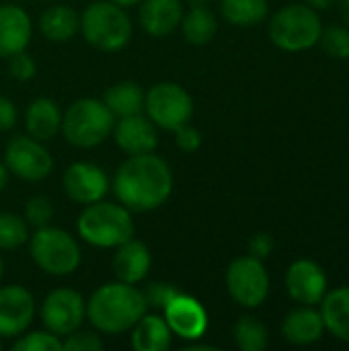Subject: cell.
<instances>
[{"instance_id":"obj_24","label":"cell","mask_w":349,"mask_h":351,"mask_svg":"<svg viewBox=\"0 0 349 351\" xmlns=\"http://www.w3.org/2000/svg\"><path fill=\"white\" fill-rule=\"evenodd\" d=\"M39 29L45 39H49L53 43H64V41L72 39L76 35V31L80 29V16L76 14L74 8H70L66 4H56V6H49L41 14Z\"/></svg>"},{"instance_id":"obj_3","label":"cell","mask_w":349,"mask_h":351,"mask_svg":"<svg viewBox=\"0 0 349 351\" xmlns=\"http://www.w3.org/2000/svg\"><path fill=\"white\" fill-rule=\"evenodd\" d=\"M76 228L84 243L101 249H115L130 241L136 232L132 212L125 206L101 199L84 208L78 216Z\"/></svg>"},{"instance_id":"obj_23","label":"cell","mask_w":349,"mask_h":351,"mask_svg":"<svg viewBox=\"0 0 349 351\" xmlns=\"http://www.w3.org/2000/svg\"><path fill=\"white\" fill-rule=\"evenodd\" d=\"M173 333L165 317L144 315L132 327V348L136 351H165L171 348Z\"/></svg>"},{"instance_id":"obj_6","label":"cell","mask_w":349,"mask_h":351,"mask_svg":"<svg viewBox=\"0 0 349 351\" xmlns=\"http://www.w3.org/2000/svg\"><path fill=\"white\" fill-rule=\"evenodd\" d=\"M323 23L309 4H288L269 21V39L284 51H306L321 39Z\"/></svg>"},{"instance_id":"obj_32","label":"cell","mask_w":349,"mask_h":351,"mask_svg":"<svg viewBox=\"0 0 349 351\" xmlns=\"http://www.w3.org/2000/svg\"><path fill=\"white\" fill-rule=\"evenodd\" d=\"M53 218V206L47 197L43 195H35L27 202L25 206V220L35 226V228H41V226H47L49 220Z\"/></svg>"},{"instance_id":"obj_27","label":"cell","mask_w":349,"mask_h":351,"mask_svg":"<svg viewBox=\"0 0 349 351\" xmlns=\"http://www.w3.org/2000/svg\"><path fill=\"white\" fill-rule=\"evenodd\" d=\"M267 0H222L220 12L234 27H253L267 16Z\"/></svg>"},{"instance_id":"obj_39","label":"cell","mask_w":349,"mask_h":351,"mask_svg":"<svg viewBox=\"0 0 349 351\" xmlns=\"http://www.w3.org/2000/svg\"><path fill=\"white\" fill-rule=\"evenodd\" d=\"M306 4H309V6H313L315 10H327V8L335 6V4H337V0H306Z\"/></svg>"},{"instance_id":"obj_31","label":"cell","mask_w":349,"mask_h":351,"mask_svg":"<svg viewBox=\"0 0 349 351\" xmlns=\"http://www.w3.org/2000/svg\"><path fill=\"white\" fill-rule=\"evenodd\" d=\"M14 351H62L64 343L51 331H33L23 335L14 346Z\"/></svg>"},{"instance_id":"obj_40","label":"cell","mask_w":349,"mask_h":351,"mask_svg":"<svg viewBox=\"0 0 349 351\" xmlns=\"http://www.w3.org/2000/svg\"><path fill=\"white\" fill-rule=\"evenodd\" d=\"M337 6H339V14L344 23L349 27V0H337Z\"/></svg>"},{"instance_id":"obj_43","label":"cell","mask_w":349,"mask_h":351,"mask_svg":"<svg viewBox=\"0 0 349 351\" xmlns=\"http://www.w3.org/2000/svg\"><path fill=\"white\" fill-rule=\"evenodd\" d=\"M191 4H208V2H212V0H189Z\"/></svg>"},{"instance_id":"obj_30","label":"cell","mask_w":349,"mask_h":351,"mask_svg":"<svg viewBox=\"0 0 349 351\" xmlns=\"http://www.w3.org/2000/svg\"><path fill=\"white\" fill-rule=\"evenodd\" d=\"M319 43L323 45V49L337 60H348L349 58V27L341 25H333L323 29Z\"/></svg>"},{"instance_id":"obj_42","label":"cell","mask_w":349,"mask_h":351,"mask_svg":"<svg viewBox=\"0 0 349 351\" xmlns=\"http://www.w3.org/2000/svg\"><path fill=\"white\" fill-rule=\"evenodd\" d=\"M111 2H115V4H119V6H123V8H128V6L140 4L142 0H111Z\"/></svg>"},{"instance_id":"obj_1","label":"cell","mask_w":349,"mask_h":351,"mask_svg":"<svg viewBox=\"0 0 349 351\" xmlns=\"http://www.w3.org/2000/svg\"><path fill=\"white\" fill-rule=\"evenodd\" d=\"M113 191L130 212H150L160 208L173 193V173L169 165L152 154L130 156L115 173Z\"/></svg>"},{"instance_id":"obj_41","label":"cell","mask_w":349,"mask_h":351,"mask_svg":"<svg viewBox=\"0 0 349 351\" xmlns=\"http://www.w3.org/2000/svg\"><path fill=\"white\" fill-rule=\"evenodd\" d=\"M6 183H8V169L4 162H0V191H4Z\"/></svg>"},{"instance_id":"obj_9","label":"cell","mask_w":349,"mask_h":351,"mask_svg":"<svg viewBox=\"0 0 349 351\" xmlns=\"http://www.w3.org/2000/svg\"><path fill=\"white\" fill-rule=\"evenodd\" d=\"M226 290L245 308L261 306L269 294V276L263 261L253 255L234 259L226 269Z\"/></svg>"},{"instance_id":"obj_25","label":"cell","mask_w":349,"mask_h":351,"mask_svg":"<svg viewBox=\"0 0 349 351\" xmlns=\"http://www.w3.org/2000/svg\"><path fill=\"white\" fill-rule=\"evenodd\" d=\"M144 97L146 95L140 84L125 80V82H117V84L109 86L103 97V103L109 107V111L115 117H128V115L142 113Z\"/></svg>"},{"instance_id":"obj_21","label":"cell","mask_w":349,"mask_h":351,"mask_svg":"<svg viewBox=\"0 0 349 351\" xmlns=\"http://www.w3.org/2000/svg\"><path fill=\"white\" fill-rule=\"evenodd\" d=\"M25 125L31 138L39 142L51 140L60 132V125H62V113L56 101L47 97H39L31 101L25 113Z\"/></svg>"},{"instance_id":"obj_33","label":"cell","mask_w":349,"mask_h":351,"mask_svg":"<svg viewBox=\"0 0 349 351\" xmlns=\"http://www.w3.org/2000/svg\"><path fill=\"white\" fill-rule=\"evenodd\" d=\"M64 350H74V351H101L105 348L103 339L93 333V331H74L70 335H66V339L62 341Z\"/></svg>"},{"instance_id":"obj_38","label":"cell","mask_w":349,"mask_h":351,"mask_svg":"<svg viewBox=\"0 0 349 351\" xmlns=\"http://www.w3.org/2000/svg\"><path fill=\"white\" fill-rule=\"evenodd\" d=\"M16 123V107L10 99L0 97V132L12 130Z\"/></svg>"},{"instance_id":"obj_28","label":"cell","mask_w":349,"mask_h":351,"mask_svg":"<svg viewBox=\"0 0 349 351\" xmlns=\"http://www.w3.org/2000/svg\"><path fill=\"white\" fill-rule=\"evenodd\" d=\"M232 337H234L237 348L243 351H263L269 343L267 327L259 319L249 317V315L241 317L234 323Z\"/></svg>"},{"instance_id":"obj_20","label":"cell","mask_w":349,"mask_h":351,"mask_svg":"<svg viewBox=\"0 0 349 351\" xmlns=\"http://www.w3.org/2000/svg\"><path fill=\"white\" fill-rule=\"evenodd\" d=\"M183 19L181 0H142L140 25L152 37H165L173 33Z\"/></svg>"},{"instance_id":"obj_44","label":"cell","mask_w":349,"mask_h":351,"mask_svg":"<svg viewBox=\"0 0 349 351\" xmlns=\"http://www.w3.org/2000/svg\"><path fill=\"white\" fill-rule=\"evenodd\" d=\"M2 276H4V261H2V257H0V280H2Z\"/></svg>"},{"instance_id":"obj_26","label":"cell","mask_w":349,"mask_h":351,"mask_svg":"<svg viewBox=\"0 0 349 351\" xmlns=\"http://www.w3.org/2000/svg\"><path fill=\"white\" fill-rule=\"evenodd\" d=\"M181 29H183V37L191 45H206L216 37L218 21L210 8H206L204 4H193V8L187 14H183Z\"/></svg>"},{"instance_id":"obj_35","label":"cell","mask_w":349,"mask_h":351,"mask_svg":"<svg viewBox=\"0 0 349 351\" xmlns=\"http://www.w3.org/2000/svg\"><path fill=\"white\" fill-rule=\"evenodd\" d=\"M8 72L16 80H31L37 74V64L27 51H19L8 58Z\"/></svg>"},{"instance_id":"obj_16","label":"cell","mask_w":349,"mask_h":351,"mask_svg":"<svg viewBox=\"0 0 349 351\" xmlns=\"http://www.w3.org/2000/svg\"><path fill=\"white\" fill-rule=\"evenodd\" d=\"M113 140L115 144L130 156L152 152L158 144L156 125L150 121L148 115L136 113L128 117H119L113 125Z\"/></svg>"},{"instance_id":"obj_11","label":"cell","mask_w":349,"mask_h":351,"mask_svg":"<svg viewBox=\"0 0 349 351\" xmlns=\"http://www.w3.org/2000/svg\"><path fill=\"white\" fill-rule=\"evenodd\" d=\"M86 317L84 298L70 288H58L49 292L41 304V321L47 331L58 337H66L78 331Z\"/></svg>"},{"instance_id":"obj_45","label":"cell","mask_w":349,"mask_h":351,"mask_svg":"<svg viewBox=\"0 0 349 351\" xmlns=\"http://www.w3.org/2000/svg\"><path fill=\"white\" fill-rule=\"evenodd\" d=\"M0 350H2V341H0Z\"/></svg>"},{"instance_id":"obj_36","label":"cell","mask_w":349,"mask_h":351,"mask_svg":"<svg viewBox=\"0 0 349 351\" xmlns=\"http://www.w3.org/2000/svg\"><path fill=\"white\" fill-rule=\"evenodd\" d=\"M175 144H177V148L181 152L191 154V152H195L202 146V134L193 125L185 123V125L175 130Z\"/></svg>"},{"instance_id":"obj_2","label":"cell","mask_w":349,"mask_h":351,"mask_svg":"<svg viewBox=\"0 0 349 351\" xmlns=\"http://www.w3.org/2000/svg\"><path fill=\"white\" fill-rule=\"evenodd\" d=\"M146 311L148 304L142 290L119 280L101 286L86 302V319L99 333L105 335H121L132 331Z\"/></svg>"},{"instance_id":"obj_14","label":"cell","mask_w":349,"mask_h":351,"mask_svg":"<svg viewBox=\"0 0 349 351\" xmlns=\"http://www.w3.org/2000/svg\"><path fill=\"white\" fill-rule=\"evenodd\" d=\"M66 195L76 204H95L105 197L109 189V179L101 167L95 162H74L66 169L62 179Z\"/></svg>"},{"instance_id":"obj_8","label":"cell","mask_w":349,"mask_h":351,"mask_svg":"<svg viewBox=\"0 0 349 351\" xmlns=\"http://www.w3.org/2000/svg\"><path fill=\"white\" fill-rule=\"evenodd\" d=\"M144 109L156 128L175 132L189 123L193 115V99L177 82H158L146 93Z\"/></svg>"},{"instance_id":"obj_5","label":"cell","mask_w":349,"mask_h":351,"mask_svg":"<svg viewBox=\"0 0 349 351\" xmlns=\"http://www.w3.org/2000/svg\"><path fill=\"white\" fill-rule=\"evenodd\" d=\"M113 125L115 115L109 111V107L99 99L84 97L66 109L60 132L64 134L66 142L76 148H95L113 134Z\"/></svg>"},{"instance_id":"obj_29","label":"cell","mask_w":349,"mask_h":351,"mask_svg":"<svg viewBox=\"0 0 349 351\" xmlns=\"http://www.w3.org/2000/svg\"><path fill=\"white\" fill-rule=\"evenodd\" d=\"M29 241V226L16 214H0V251H14Z\"/></svg>"},{"instance_id":"obj_34","label":"cell","mask_w":349,"mask_h":351,"mask_svg":"<svg viewBox=\"0 0 349 351\" xmlns=\"http://www.w3.org/2000/svg\"><path fill=\"white\" fill-rule=\"evenodd\" d=\"M142 294H144V300H146L148 306H152V308H165L171 302V298L179 294V290L173 284L154 282V284H148Z\"/></svg>"},{"instance_id":"obj_4","label":"cell","mask_w":349,"mask_h":351,"mask_svg":"<svg viewBox=\"0 0 349 351\" xmlns=\"http://www.w3.org/2000/svg\"><path fill=\"white\" fill-rule=\"evenodd\" d=\"M80 31L95 49L111 53L130 43L134 27L123 6L111 0H97L84 8L80 16Z\"/></svg>"},{"instance_id":"obj_17","label":"cell","mask_w":349,"mask_h":351,"mask_svg":"<svg viewBox=\"0 0 349 351\" xmlns=\"http://www.w3.org/2000/svg\"><path fill=\"white\" fill-rule=\"evenodd\" d=\"M31 16L16 4L0 6V58L25 51L31 41Z\"/></svg>"},{"instance_id":"obj_22","label":"cell","mask_w":349,"mask_h":351,"mask_svg":"<svg viewBox=\"0 0 349 351\" xmlns=\"http://www.w3.org/2000/svg\"><path fill=\"white\" fill-rule=\"evenodd\" d=\"M321 317L325 331L339 341L349 343V286L335 288L321 300Z\"/></svg>"},{"instance_id":"obj_7","label":"cell","mask_w":349,"mask_h":351,"mask_svg":"<svg viewBox=\"0 0 349 351\" xmlns=\"http://www.w3.org/2000/svg\"><path fill=\"white\" fill-rule=\"evenodd\" d=\"M29 255L35 265L49 276H70L80 265V247L74 237L56 226H41L29 237Z\"/></svg>"},{"instance_id":"obj_37","label":"cell","mask_w":349,"mask_h":351,"mask_svg":"<svg viewBox=\"0 0 349 351\" xmlns=\"http://www.w3.org/2000/svg\"><path fill=\"white\" fill-rule=\"evenodd\" d=\"M274 251V239L267 232H257L251 237L249 241V255L257 257V259H267Z\"/></svg>"},{"instance_id":"obj_19","label":"cell","mask_w":349,"mask_h":351,"mask_svg":"<svg viewBox=\"0 0 349 351\" xmlns=\"http://www.w3.org/2000/svg\"><path fill=\"white\" fill-rule=\"evenodd\" d=\"M325 333V323L321 311L313 306L300 304L298 308L290 311L282 323V335L292 346H313Z\"/></svg>"},{"instance_id":"obj_18","label":"cell","mask_w":349,"mask_h":351,"mask_svg":"<svg viewBox=\"0 0 349 351\" xmlns=\"http://www.w3.org/2000/svg\"><path fill=\"white\" fill-rule=\"evenodd\" d=\"M150 265H152L150 249L144 243L136 241L134 237L130 241L121 243L119 247H115L111 267L119 282L136 286L138 282H142L148 276Z\"/></svg>"},{"instance_id":"obj_10","label":"cell","mask_w":349,"mask_h":351,"mask_svg":"<svg viewBox=\"0 0 349 351\" xmlns=\"http://www.w3.org/2000/svg\"><path fill=\"white\" fill-rule=\"evenodd\" d=\"M4 165L8 173L23 181H41L53 169V158L43 142L31 136H14L4 150Z\"/></svg>"},{"instance_id":"obj_15","label":"cell","mask_w":349,"mask_h":351,"mask_svg":"<svg viewBox=\"0 0 349 351\" xmlns=\"http://www.w3.org/2000/svg\"><path fill=\"white\" fill-rule=\"evenodd\" d=\"M163 311H165V321H167L171 333L181 339L195 341L208 329L206 308L195 298H191L187 294L179 292L177 296L171 298V302Z\"/></svg>"},{"instance_id":"obj_13","label":"cell","mask_w":349,"mask_h":351,"mask_svg":"<svg viewBox=\"0 0 349 351\" xmlns=\"http://www.w3.org/2000/svg\"><path fill=\"white\" fill-rule=\"evenodd\" d=\"M286 290L298 304L317 306L327 294V276L313 259H298L286 271Z\"/></svg>"},{"instance_id":"obj_12","label":"cell","mask_w":349,"mask_h":351,"mask_svg":"<svg viewBox=\"0 0 349 351\" xmlns=\"http://www.w3.org/2000/svg\"><path fill=\"white\" fill-rule=\"evenodd\" d=\"M35 317L33 294L16 284L0 288V339L23 335Z\"/></svg>"}]
</instances>
